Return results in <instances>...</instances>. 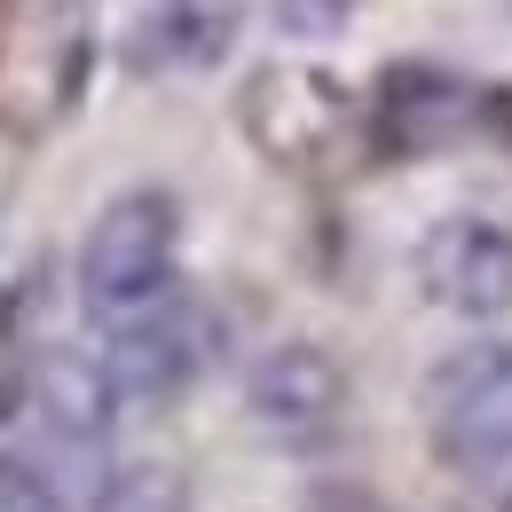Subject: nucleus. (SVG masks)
Listing matches in <instances>:
<instances>
[{"mask_svg":"<svg viewBox=\"0 0 512 512\" xmlns=\"http://www.w3.org/2000/svg\"><path fill=\"white\" fill-rule=\"evenodd\" d=\"M426 442L449 473L512 465V339H465L418 386Z\"/></svg>","mask_w":512,"mask_h":512,"instance_id":"obj_1","label":"nucleus"},{"mask_svg":"<svg viewBox=\"0 0 512 512\" xmlns=\"http://www.w3.org/2000/svg\"><path fill=\"white\" fill-rule=\"evenodd\" d=\"M174 237H182L174 190H119L79 245V300L119 323L134 308H150L174 284Z\"/></svg>","mask_w":512,"mask_h":512,"instance_id":"obj_2","label":"nucleus"},{"mask_svg":"<svg viewBox=\"0 0 512 512\" xmlns=\"http://www.w3.org/2000/svg\"><path fill=\"white\" fill-rule=\"evenodd\" d=\"M237 127L276 166H323L347 134V87L316 64H260L237 87Z\"/></svg>","mask_w":512,"mask_h":512,"instance_id":"obj_3","label":"nucleus"},{"mask_svg":"<svg viewBox=\"0 0 512 512\" xmlns=\"http://www.w3.org/2000/svg\"><path fill=\"white\" fill-rule=\"evenodd\" d=\"M481 127V87L442 64H386L371 79V158H434Z\"/></svg>","mask_w":512,"mask_h":512,"instance_id":"obj_4","label":"nucleus"},{"mask_svg":"<svg viewBox=\"0 0 512 512\" xmlns=\"http://www.w3.org/2000/svg\"><path fill=\"white\" fill-rule=\"evenodd\" d=\"M418 284L434 308L465 323L512 316V229L481 221V213H442L418 237Z\"/></svg>","mask_w":512,"mask_h":512,"instance_id":"obj_5","label":"nucleus"},{"mask_svg":"<svg viewBox=\"0 0 512 512\" xmlns=\"http://www.w3.org/2000/svg\"><path fill=\"white\" fill-rule=\"evenodd\" d=\"M347 363L316 347V339H276L245 371V410H253L260 434H284V442H316L347 418Z\"/></svg>","mask_w":512,"mask_h":512,"instance_id":"obj_6","label":"nucleus"},{"mask_svg":"<svg viewBox=\"0 0 512 512\" xmlns=\"http://www.w3.org/2000/svg\"><path fill=\"white\" fill-rule=\"evenodd\" d=\"M197 363H205V347H197V323L182 316V308L127 316L103 339V371L119 386V402H182L190 379H197Z\"/></svg>","mask_w":512,"mask_h":512,"instance_id":"obj_7","label":"nucleus"},{"mask_svg":"<svg viewBox=\"0 0 512 512\" xmlns=\"http://www.w3.org/2000/svg\"><path fill=\"white\" fill-rule=\"evenodd\" d=\"M245 32V0H150L134 16L127 71H213Z\"/></svg>","mask_w":512,"mask_h":512,"instance_id":"obj_8","label":"nucleus"},{"mask_svg":"<svg viewBox=\"0 0 512 512\" xmlns=\"http://www.w3.org/2000/svg\"><path fill=\"white\" fill-rule=\"evenodd\" d=\"M32 410H40L64 442H103V434H111V410H119V386L103 371V355L40 347V355H32Z\"/></svg>","mask_w":512,"mask_h":512,"instance_id":"obj_9","label":"nucleus"},{"mask_svg":"<svg viewBox=\"0 0 512 512\" xmlns=\"http://www.w3.org/2000/svg\"><path fill=\"white\" fill-rule=\"evenodd\" d=\"M190 473L182 465H166V457H127V465H111L103 473V489H95V505L87 512H190Z\"/></svg>","mask_w":512,"mask_h":512,"instance_id":"obj_10","label":"nucleus"},{"mask_svg":"<svg viewBox=\"0 0 512 512\" xmlns=\"http://www.w3.org/2000/svg\"><path fill=\"white\" fill-rule=\"evenodd\" d=\"M268 8H276V32L284 40H331L355 16V0H268Z\"/></svg>","mask_w":512,"mask_h":512,"instance_id":"obj_11","label":"nucleus"},{"mask_svg":"<svg viewBox=\"0 0 512 512\" xmlns=\"http://www.w3.org/2000/svg\"><path fill=\"white\" fill-rule=\"evenodd\" d=\"M0 512H56V489L32 457H8L0 449Z\"/></svg>","mask_w":512,"mask_h":512,"instance_id":"obj_12","label":"nucleus"},{"mask_svg":"<svg viewBox=\"0 0 512 512\" xmlns=\"http://www.w3.org/2000/svg\"><path fill=\"white\" fill-rule=\"evenodd\" d=\"M300 512H394V505L371 497V489H355V481H316V489L300 497Z\"/></svg>","mask_w":512,"mask_h":512,"instance_id":"obj_13","label":"nucleus"},{"mask_svg":"<svg viewBox=\"0 0 512 512\" xmlns=\"http://www.w3.org/2000/svg\"><path fill=\"white\" fill-rule=\"evenodd\" d=\"M481 127L512 142V87H481Z\"/></svg>","mask_w":512,"mask_h":512,"instance_id":"obj_14","label":"nucleus"},{"mask_svg":"<svg viewBox=\"0 0 512 512\" xmlns=\"http://www.w3.org/2000/svg\"><path fill=\"white\" fill-rule=\"evenodd\" d=\"M505 512H512V497H505Z\"/></svg>","mask_w":512,"mask_h":512,"instance_id":"obj_15","label":"nucleus"},{"mask_svg":"<svg viewBox=\"0 0 512 512\" xmlns=\"http://www.w3.org/2000/svg\"><path fill=\"white\" fill-rule=\"evenodd\" d=\"M505 8H512V0H505Z\"/></svg>","mask_w":512,"mask_h":512,"instance_id":"obj_16","label":"nucleus"}]
</instances>
